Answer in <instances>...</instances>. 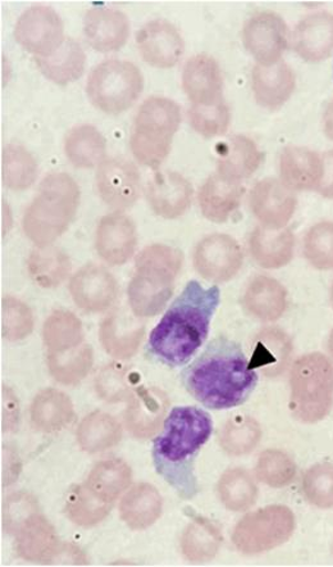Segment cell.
Listing matches in <instances>:
<instances>
[{"mask_svg": "<svg viewBox=\"0 0 333 567\" xmlns=\"http://www.w3.org/2000/svg\"><path fill=\"white\" fill-rule=\"evenodd\" d=\"M214 432L209 413L197 408H176L166 420L164 432L154 442L153 458L157 473L184 499L197 496L195 475L198 453Z\"/></svg>", "mask_w": 333, "mask_h": 567, "instance_id": "cell-3", "label": "cell"}, {"mask_svg": "<svg viewBox=\"0 0 333 567\" xmlns=\"http://www.w3.org/2000/svg\"><path fill=\"white\" fill-rule=\"evenodd\" d=\"M4 421L3 426L4 431H10V429H14V426H18V420H19V408H18V400L13 399V394L10 391V389L4 388Z\"/></svg>", "mask_w": 333, "mask_h": 567, "instance_id": "cell-47", "label": "cell"}, {"mask_svg": "<svg viewBox=\"0 0 333 567\" xmlns=\"http://www.w3.org/2000/svg\"><path fill=\"white\" fill-rule=\"evenodd\" d=\"M183 86L194 104L221 102L222 78L212 56L195 55L184 69Z\"/></svg>", "mask_w": 333, "mask_h": 567, "instance_id": "cell-18", "label": "cell"}, {"mask_svg": "<svg viewBox=\"0 0 333 567\" xmlns=\"http://www.w3.org/2000/svg\"><path fill=\"white\" fill-rule=\"evenodd\" d=\"M145 328L136 322L112 315L102 322L101 342L105 352L119 360H127L139 350Z\"/></svg>", "mask_w": 333, "mask_h": 567, "instance_id": "cell-25", "label": "cell"}, {"mask_svg": "<svg viewBox=\"0 0 333 567\" xmlns=\"http://www.w3.org/2000/svg\"><path fill=\"white\" fill-rule=\"evenodd\" d=\"M219 497L231 512H247L256 504L258 488L253 477L242 468H231L218 483Z\"/></svg>", "mask_w": 333, "mask_h": 567, "instance_id": "cell-33", "label": "cell"}, {"mask_svg": "<svg viewBox=\"0 0 333 567\" xmlns=\"http://www.w3.org/2000/svg\"><path fill=\"white\" fill-rule=\"evenodd\" d=\"M254 252L264 266H279L285 257V245L282 239L268 238L266 234H258L254 239Z\"/></svg>", "mask_w": 333, "mask_h": 567, "instance_id": "cell-46", "label": "cell"}, {"mask_svg": "<svg viewBox=\"0 0 333 567\" xmlns=\"http://www.w3.org/2000/svg\"><path fill=\"white\" fill-rule=\"evenodd\" d=\"M136 44L143 60L157 69L174 68L185 50L180 32L166 20L146 23L136 34Z\"/></svg>", "mask_w": 333, "mask_h": 567, "instance_id": "cell-12", "label": "cell"}, {"mask_svg": "<svg viewBox=\"0 0 333 567\" xmlns=\"http://www.w3.org/2000/svg\"><path fill=\"white\" fill-rule=\"evenodd\" d=\"M80 189L67 174L45 177L23 216V231L38 247H46L69 229L77 213Z\"/></svg>", "mask_w": 333, "mask_h": 567, "instance_id": "cell-6", "label": "cell"}, {"mask_svg": "<svg viewBox=\"0 0 333 567\" xmlns=\"http://www.w3.org/2000/svg\"><path fill=\"white\" fill-rule=\"evenodd\" d=\"M121 517L128 528L144 530L156 523L162 514V497L156 487L135 485L121 502Z\"/></svg>", "mask_w": 333, "mask_h": 567, "instance_id": "cell-22", "label": "cell"}, {"mask_svg": "<svg viewBox=\"0 0 333 567\" xmlns=\"http://www.w3.org/2000/svg\"><path fill=\"white\" fill-rule=\"evenodd\" d=\"M243 43L261 64H273L287 48L285 23L278 14L259 13L243 29Z\"/></svg>", "mask_w": 333, "mask_h": 567, "instance_id": "cell-15", "label": "cell"}, {"mask_svg": "<svg viewBox=\"0 0 333 567\" xmlns=\"http://www.w3.org/2000/svg\"><path fill=\"white\" fill-rule=\"evenodd\" d=\"M4 529L14 537L15 553L30 563L49 564L62 556L80 555L62 545L53 525L40 513L38 501L28 493H15L4 504Z\"/></svg>", "mask_w": 333, "mask_h": 567, "instance_id": "cell-4", "label": "cell"}, {"mask_svg": "<svg viewBox=\"0 0 333 567\" xmlns=\"http://www.w3.org/2000/svg\"><path fill=\"white\" fill-rule=\"evenodd\" d=\"M73 301L86 312H102L115 303L118 287L115 278L101 266L87 265L70 282Z\"/></svg>", "mask_w": 333, "mask_h": 567, "instance_id": "cell-13", "label": "cell"}, {"mask_svg": "<svg viewBox=\"0 0 333 567\" xmlns=\"http://www.w3.org/2000/svg\"><path fill=\"white\" fill-rule=\"evenodd\" d=\"M129 483H132V468L125 461L113 458L97 464L89 475L85 485L97 499L113 505L128 488Z\"/></svg>", "mask_w": 333, "mask_h": 567, "instance_id": "cell-26", "label": "cell"}, {"mask_svg": "<svg viewBox=\"0 0 333 567\" xmlns=\"http://www.w3.org/2000/svg\"><path fill=\"white\" fill-rule=\"evenodd\" d=\"M240 190L222 181H209L201 192V207L212 220H225L238 205Z\"/></svg>", "mask_w": 333, "mask_h": 567, "instance_id": "cell-38", "label": "cell"}, {"mask_svg": "<svg viewBox=\"0 0 333 567\" xmlns=\"http://www.w3.org/2000/svg\"><path fill=\"white\" fill-rule=\"evenodd\" d=\"M146 198L158 216L176 218L188 208L191 188L189 183L176 173H157L148 183Z\"/></svg>", "mask_w": 333, "mask_h": 567, "instance_id": "cell-19", "label": "cell"}, {"mask_svg": "<svg viewBox=\"0 0 333 567\" xmlns=\"http://www.w3.org/2000/svg\"><path fill=\"white\" fill-rule=\"evenodd\" d=\"M190 123L205 136L223 134L230 123V112L222 102L216 104H194L189 111Z\"/></svg>", "mask_w": 333, "mask_h": 567, "instance_id": "cell-42", "label": "cell"}, {"mask_svg": "<svg viewBox=\"0 0 333 567\" xmlns=\"http://www.w3.org/2000/svg\"><path fill=\"white\" fill-rule=\"evenodd\" d=\"M34 329V316L18 298L6 297L2 305V333L8 340H21Z\"/></svg>", "mask_w": 333, "mask_h": 567, "instance_id": "cell-40", "label": "cell"}, {"mask_svg": "<svg viewBox=\"0 0 333 567\" xmlns=\"http://www.w3.org/2000/svg\"><path fill=\"white\" fill-rule=\"evenodd\" d=\"M253 87L258 102L264 107H280L294 89V76L285 63L259 64L253 72Z\"/></svg>", "mask_w": 333, "mask_h": 567, "instance_id": "cell-24", "label": "cell"}, {"mask_svg": "<svg viewBox=\"0 0 333 567\" xmlns=\"http://www.w3.org/2000/svg\"><path fill=\"white\" fill-rule=\"evenodd\" d=\"M107 151L105 137L94 126L72 128L64 142V152L71 164L79 168L101 165Z\"/></svg>", "mask_w": 333, "mask_h": 567, "instance_id": "cell-27", "label": "cell"}, {"mask_svg": "<svg viewBox=\"0 0 333 567\" xmlns=\"http://www.w3.org/2000/svg\"><path fill=\"white\" fill-rule=\"evenodd\" d=\"M221 291L190 281L180 297L152 331L148 350L154 359L170 368L184 367L205 344Z\"/></svg>", "mask_w": 333, "mask_h": 567, "instance_id": "cell-2", "label": "cell"}, {"mask_svg": "<svg viewBox=\"0 0 333 567\" xmlns=\"http://www.w3.org/2000/svg\"><path fill=\"white\" fill-rule=\"evenodd\" d=\"M14 39L35 59L52 55L66 40L59 13L46 6H32L22 13L15 23Z\"/></svg>", "mask_w": 333, "mask_h": 567, "instance_id": "cell-10", "label": "cell"}, {"mask_svg": "<svg viewBox=\"0 0 333 567\" xmlns=\"http://www.w3.org/2000/svg\"><path fill=\"white\" fill-rule=\"evenodd\" d=\"M259 440H261V431L253 420L235 419L226 426L221 444L229 455L241 456L253 451Z\"/></svg>", "mask_w": 333, "mask_h": 567, "instance_id": "cell-39", "label": "cell"}, {"mask_svg": "<svg viewBox=\"0 0 333 567\" xmlns=\"http://www.w3.org/2000/svg\"><path fill=\"white\" fill-rule=\"evenodd\" d=\"M247 303L251 312L263 319H274L283 310L285 295L278 282L270 279H258L250 287Z\"/></svg>", "mask_w": 333, "mask_h": 567, "instance_id": "cell-36", "label": "cell"}, {"mask_svg": "<svg viewBox=\"0 0 333 567\" xmlns=\"http://www.w3.org/2000/svg\"><path fill=\"white\" fill-rule=\"evenodd\" d=\"M94 363V353L89 344H81L61 353H48V364L56 382L76 385L87 377Z\"/></svg>", "mask_w": 333, "mask_h": 567, "instance_id": "cell-31", "label": "cell"}, {"mask_svg": "<svg viewBox=\"0 0 333 567\" xmlns=\"http://www.w3.org/2000/svg\"><path fill=\"white\" fill-rule=\"evenodd\" d=\"M183 261L180 250L165 245H153L142 250L128 286V301L135 315L152 318L165 309Z\"/></svg>", "mask_w": 333, "mask_h": 567, "instance_id": "cell-5", "label": "cell"}, {"mask_svg": "<svg viewBox=\"0 0 333 567\" xmlns=\"http://www.w3.org/2000/svg\"><path fill=\"white\" fill-rule=\"evenodd\" d=\"M136 228L132 218L112 214L102 218L96 230V250L105 262L124 265L135 252Z\"/></svg>", "mask_w": 333, "mask_h": 567, "instance_id": "cell-16", "label": "cell"}, {"mask_svg": "<svg viewBox=\"0 0 333 567\" xmlns=\"http://www.w3.org/2000/svg\"><path fill=\"white\" fill-rule=\"evenodd\" d=\"M257 475L270 487L281 488L294 481L296 466L287 453L268 450L258 460Z\"/></svg>", "mask_w": 333, "mask_h": 567, "instance_id": "cell-37", "label": "cell"}, {"mask_svg": "<svg viewBox=\"0 0 333 567\" xmlns=\"http://www.w3.org/2000/svg\"><path fill=\"white\" fill-rule=\"evenodd\" d=\"M112 505L104 504L86 488V485H75L67 494L66 514L70 520L80 526H94L104 520L111 513Z\"/></svg>", "mask_w": 333, "mask_h": 567, "instance_id": "cell-34", "label": "cell"}, {"mask_svg": "<svg viewBox=\"0 0 333 567\" xmlns=\"http://www.w3.org/2000/svg\"><path fill=\"white\" fill-rule=\"evenodd\" d=\"M221 543V530L207 518L194 515L192 523L184 532L183 554L189 561L206 563L217 555Z\"/></svg>", "mask_w": 333, "mask_h": 567, "instance_id": "cell-28", "label": "cell"}, {"mask_svg": "<svg viewBox=\"0 0 333 567\" xmlns=\"http://www.w3.org/2000/svg\"><path fill=\"white\" fill-rule=\"evenodd\" d=\"M240 261L237 243L226 237H214L202 241L195 255V265L199 272L215 281L231 278Z\"/></svg>", "mask_w": 333, "mask_h": 567, "instance_id": "cell-20", "label": "cell"}, {"mask_svg": "<svg viewBox=\"0 0 333 567\" xmlns=\"http://www.w3.org/2000/svg\"><path fill=\"white\" fill-rule=\"evenodd\" d=\"M168 399L158 388L139 386L129 394L125 412L126 426L136 439H150L166 417Z\"/></svg>", "mask_w": 333, "mask_h": 567, "instance_id": "cell-14", "label": "cell"}, {"mask_svg": "<svg viewBox=\"0 0 333 567\" xmlns=\"http://www.w3.org/2000/svg\"><path fill=\"white\" fill-rule=\"evenodd\" d=\"M84 34L87 43L102 53L121 50L129 35V22L125 13L112 8H93L85 16Z\"/></svg>", "mask_w": 333, "mask_h": 567, "instance_id": "cell-17", "label": "cell"}, {"mask_svg": "<svg viewBox=\"0 0 333 567\" xmlns=\"http://www.w3.org/2000/svg\"><path fill=\"white\" fill-rule=\"evenodd\" d=\"M195 400L210 410L238 408L249 400L258 374L242 348L233 340L217 338L183 374Z\"/></svg>", "mask_w": 333, "mask_h": 567, "instance_id": "cell-1", "label": "cell"}, {"mask_svg": "<svg viewBox=\"0 0 333 567\" xmlns=\"http://www.w3.org/2000/svg\"><path fill=\"white\" fill-rule=\"evenodd\" d=\"M75 419V410L69 396L56 389H45L37 395L31 406V421L38 431H61Z\"/></svg>", "mask_w": 333, "mask_h": 567, "instance_id": "cell-23", "label": "cell"}, {"mask_svg": "<svg viewBox=\"0 0 333 567\" xmlns=\"http://www.w3.org/2000/svg\"><path fill=\"white\" fill-rule=\"evenodd\" d=\"M181 123L180 107L170 100L152 96L136 113L132 134L134 156L144 166L157 168L169 155Z\"/></svg>", "mask_w": 333, "mask_h": 567, "instance_id": "cell-7", "label": "cell"}, {"mask_svg": "<svg viewBox=\"0 0 333 567\" xmlns=\"http://www.w3.org/2000/svg\"><path fill=\"white\" fill-rule=\"evenodd\" d=\"M96 183L102 199L113 208H129L139 197L141 175L132 162L126 159L103 161L97 169Z\"/></svg>", "mask_w": 333, "mask_h": 567, "instance_id": "cell-11", "label": "cell"}, {"mask_svg": "<svg viewBox=\"0 0 333 567\" xmlns=\"http://www.w3.org/2000/svg\"><path fill=\"white\" fill-rule=\"evenodd\" d=\"M129 371L124 364L112 363L105 367L100 377L96 378V392L101 399L107 402H119L128 399L129 392Z\"/></svg>", "mask_w": 333, "mask_h": 567, "instance_id": "cell-43", "label": "cell"}, {"mask_svg": "<svg viewBox=\"0 0 333 567\" xmlns=\"http://www.w3.org/2000/svg\"><path fill=\"white\" fill-rule=\"evenodd\" d=\"M295 529V516L282 505L258 509L242 518L235 528V547L246 555L267 553L288 542Z\"/></svg>", "mask_w": 333, "mask_h": 567, "instance_id": "cell-9", "label": "cell"}, {"mask_svg": "<svg viewBox=\"0 0 333 567\" xmlns=\"http://www.w3.org/2000/svg\"><path fill=\"white\" fill-rule=\"evenodd\" d=\"M3 181L12 190H24L35 182L38 166L34 157L21 145H8L3 151Z\"/></svg>", "mask_w": 333, "mask_h": 567, "instance_id": "cell-35", "label": "cell"}, {"mask_svg": "<svg viewBox=\"0 0 333 567\" xmlns=\"http://www.w3.org/2000/svg\"><path fill=\"white\" fill-rule=\"evenodd\" d=\"M256 213L267 221H280L288 208L287 200L274 184L259 185L254 196Z\"/></svg>", "mask_w": 333, "mask_h": 567, "instance_id": "cell-45", "label": "cell"}, {"mask_svg": "<svg viewBox=\"0 0 333 567\" xmlns=\"http://www.w3.org/2000/svg\"><path fill=\"white\" fill-rule=\"evenodd\" d=\"M118 421L110 413L95 411L83 420L77 431L80 447L89 453H97L115 447L121 441Z\"/></svg>", "mask_w": 333, "mask_h": 567, "instance_id": "cell-29", "label": "cell"}, {"mask_svg": "<svg viewBox=\"0 0 333 567\" xmlns=\"http://www.w3.org/2000/svg\"><path fill=\"white\" fill-rule=\"evenodd\" d=\"M304 493L308 501L320 508H333V465H314L304 476Z\"/></svg>", "mask_w": 333, "mask_h": 567, "instance_id": "cell-41", "label": "cell"}, {"mask_svg": "<svg viewBox=\"0 0 333 567\" xmlns=\"http://www.w3.org/2000/svg\"><path fill=\"white\" fill-rule=\"evenodd\" d=\"M144 78L134 63L104 61L92 71L86 84L89 99L97 110L108 115L124 113L139 99Z\"/></svg>", "mask_w": 333, "mask_h": 567, "instance_id": "cell-8", "label": "cell"}, {"mask_svg": "<svg viewBox=\"0 0 333 567\" xmlns=\"http://www.w3.org/2000/svg\"><path fill=\"white\" fill-rule=\"evenodd\" d=\"M48 353H61L83 344V323L69 311H56L49 316L43 329Z\"/></svg>", "mask_w": 333, "mask_h": 567, "instance_id": "cell-32", "label": "cell"}, {"mask_svg": "<svg viewBox=\"0 0 333 567\" xmlns=\"http://www.w3.org/2000/svg\"><path fill=\"white\" fill-rule=\"evenodd\" d=\"M28 267L30 277L38 286L55 288L67 279L71 261L61 249L46 246L32 250Z\"/></svg>", "mask_w": 333, "mask_h": 567, "instance_id": "cell-30", "label": "cell"}, {"mask_svg": "<svg viewBox=\"0 0 333 567\" xmlns=\"http://www.w3.org/2000/svg\"><path fill=\"white\" fill-rule=\"evenodd\" d=\"M226 157L223 159V169L232 175H246L253 173L259 155L253 143L246 137H233L227 144Z\"/></svg>", "mask_w": 333, "mask_h": 567, "instance_id": "cell-44", "label": "cell"}, {"mask_svg": "<svg viewBox=\"0 0 333 567\" xmlns=\"http://www.w3.org/2000/svg\"><path fill=\"white\" fill-rule=\"evenodd\" d=\"M42 74L56 85H69L83 76L86 55L76 40L66 38L52 55L35 59Z\"/></svg>", "mask_w": 333, "mask_h": 567, "instance_id": "cell-21", "label": "cell"}]
</instances>
